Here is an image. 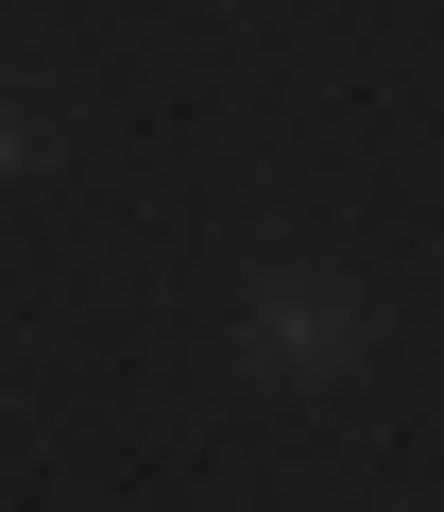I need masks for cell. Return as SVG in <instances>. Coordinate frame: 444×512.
<instances>
[{"label":"cell","instance_id":"obj_2","mask_svg":"<svg viewBox=\"0 0 444 512\" xmlns=\"http://www.w3.org/2000/svg\"><path fill=\"white\" fill-rule=\"evenodd\" d=\"M52 137H69V86H52V69L18 52V35H0V171H35Z\"/></svg>","mask_w":444,"mask_h":512},{"label":"cell","instance_id":"obj_1","mask_svg":"<svg viewBox=\"0 0 444 512\" xmlns=\"http://www.w3.org/2000/svg\"><path fill=\"white\" fill-rule=\"evenodd\" d=\"M359 359H376V291L342 274V256H257V274H240V376L359 393Z\"/></svg>","mask_w":444,"mask_h":512}]
</instances>
